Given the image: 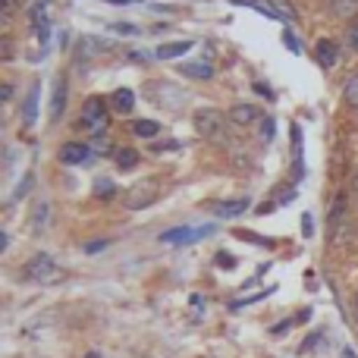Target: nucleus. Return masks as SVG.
I'll use <instances>...</instances> for the list:
<instances>
[{"mask_svg": "<svg viewBox=\"0 0 358 358\" xmlns=\"http://www.w3.org/2000/svg\"><path fill=\"white\" fill-rule=\"evenodd\" d=\"M22 277L31 280V283H38V286H50V283H60L66 273H63V267L57 264L48 252H38V255H31V258L25 261Z\"/></svg>", "mask_w": 358, "mask_h": 358, "instance_id": "f257e3e1", "label": "nucleus"}, {"mask_svg": "<svg viewBox=\"0 0 358 358\" xmlns=\"http://www.w3.org/2000/svg\"><path fill=\"white\" fill-rule=\"evenodd\" d=\"M227 113L214 110V107H201V110H195L192 123H195L198 136L208 138V142H227Z\"/></svg>", "mask_w": 358, "mask_h": 358, "instance_id": "f03ea898", "label": "nucleus"}, {"mask_svg": "<svg viewBox=\"0 0 358 358\" xmlns=\"http://www.w3.org/2000/svg\"><path fill=\"white\" fill-rule=\"evenodd\" d=\"M107 104H110V98L88 94L85 104H82V113H79V126H82V129H88L92 136H104V132H107Z\"/></svg>", "mask_w": 358, "mask_h": 358, "instance_id": "7ed1b4c3", "label": "nucleus"}, {"mask_svg": "<svg viewBox=\"0 0 358 358\" xmlns=\"http://www.w3.org/2000/svg\"><path fill=\"white\" fill-rule=\"evenodd\" d=\"M48 3L50 0H31V3L25 6V13H29V19H31V35L41 41L44 50L50 48V35H54V25H50V16H48Z\"/></svg>", "mask_w": 358, "mask_h": 358, "instance_id": "20e7f679", "label": "nucleus"}, {"mask_svg": "<svg viewBox=\"0 0 358 358\" xmlns=\"http://www.w3.org/2000/svg\"><path fill=\"white\" fill-rule=\"evenodd\" d=\"M148 101H155V104L167 107V110H179V107L185 104V92L173 82H148Z\"/></svg>", "mask_w": 358, "mask_h": 358, "instance_id": "39448f33", "label": "nucleus"}, {"mask_svg": "<svg viewBox=\"0 0 358 358\" xmlns=\"http://www.w3.org/2000/svg\"><path fill=\"white\" fill-rule=\"evenodd\" d=\"M217 227H176V229H167V233H161V242L164 245H192V242L204 239V236H210Z\"/></svg>", "mask_w": 358, "mask_h": 358, "instance_id": "423d86ee", "label": "nucleus"}, {"mask_svg": "<svg viewBox=\"0 0 358 358\" xmlns=\"http://www.w3.org/2000/svg\"><path fill=\"white\" fill-rule=\"evenodd\" d=\"M155 198H157V182H151V179H142L138 185H132L129 192H126V208L129 210H142V208H148V204H155Z\"/></svg>", "mask_w": 358, "mask_h": 358, "instance_id": "0eeeda50", "label": "nucleus"}, {"mask_svg": "<svg viewBox=\"0 0 358 358\" xmlns=\"http://www.w3.org/2000/svg\"><path fill=\"white\" fill-rule=\"evenodd\" d=\"M248 204H252L248 198H220V201H210L208 208H210V214H214L217 220H233V217L245 214Z\"/></svg>", "mask_w": 358, "mask_h": 358, "instance_id": "6e6552de", "label": "nucleus"}, {"mask_svg": "<svg viewBox=\"0 0 358 358\" xmlns=\"http://www.w3.org/2000/svg\"><path fill=\"white\" fill-rule=\"evenodd\" d=\"M38 107H41V82H31L29 85V94L22 101V126L31 129L38 123Z\"/></svg>", "mask_w": 358, "mask_h": 358, "instance_id": "1a4fd4ad", "label": "nucleus"}, {"mask_svg": "<svg viewBox=\"0 0 358 358\" xmlns=\"http://www.w3.org/2000/svg\"><path fill=\"white\" fill-rule=\"evenodd\" d=\"M92 145H85V142H66L60 148V164H66V167H82V164L92 157Z\"/></svg>", "mask_w": 358, "mask_h": 358, "instance_id": "9d476101", "label": "nucleus"}, {"mask_svg": "<svg viewBox=\"0 0 358 358\" xmlns=\"http://www.w3.org/2000/svg\"><path fill=\"white\" fill-rule=\"evenodd\" d=\"M66 94H69L66 76H57L54 92H50V123H57V120L63 117V110H66Z\"/></svg>", "mask_w": 358, "mask_h": 358, "instance_id": "9b49d317", "label": "nucleus"}, {"mask_svg": "<svg viewBox=\"0 0 358 358\" xmlns=\"http://www.w3.org/2000/svg\"><path fill=\"white\" fill-rule=\"evenodd\" d=\"M315 60L321 69H334L336 60H340V48H336V41H330V38H321V41L315 44Z\"/></svg>", "mask_w": 358, "mask_h": 358, "instance_id": "f8f14e48", "label": "nucleus"}, {"mask_svg": "<svg viewBox=\"0 0 358 358\" xmlns=\"http://www.w3.org/2000/svg\"><path fill=\"white\" fill-rule=\"evenodd\" d=\"M255 120H264L255 104H236V107H229V123L239 126V129H248V126H255Z\"/></svg>", "mask_w": 358, "mask_h": 358, "instance_id": "ddd939ff", "label": "nucleus"}, {"mask_svg": "<svg viewBox=\"0 0 358 358\" xmlns=\"http://www.w3.org/2000/svg\"><path fill=\"white\" fill-rule=\"evenodd\" d=\"M192 48H195V41H189V38L167 41V44H161V48L155 50V60H176V57H185V54H189Z\"/></svg>", "mask_w": 358, "mask_h": 358, "instance_id": "4468645a", "label": "nucleus"}, {"mask_svg": "<svg viewBox=\"0 0 358 358\" xmlns=\"http://www.w3.org/2000/svg\"><path fill=\"white\" fill-rule=\"evenodd\" d=\"M179 73H182L185 79H201V82H208V79H214V63H210V60L182 63V66H179Z\"/></svg>", "mask_w": 358, "mask_h": 358, "instance_id": "2eb2a0df", "label": "nucleus"}, {"mask_svg": "<svg viewBox=\"0 0 358 358\" xmlns=\"http://www.w3.org/2000/svg\"><path fill=\"white\" fill-rule=\"evenodd\" d=\"M110 107L117 113H132V107H136V92H132V88H117V92L110 94Z\"/></svg>", "mask_w": 358, "mask_h": 358, "instance_id": "dca6fc26", "label": "nucleus"}, {"mask_svg": "<svg viewBox=\"0 0 358 358\" xmlns=\"http://www.w3.org/2000/svg\"><path fill=\"white\" fill-rule=\"evenodd\" d=\"M117 195H120V189H117L113 179H107V176L94 179V198H98V201H113Z\"/></svg>", "mask_w": 358, "mask_h": 358, "instance_id": "f3484780", "label": "nucleus"}, {"mask_svg": "<svg viewBox=\"0 0 358 358\" xmlns=\"http://www.w3.org/2000/svg\"><path fill=\"white\" fill-rule=\"evenodd\" d=\"M343 217H346V195H336L334 198V204H330V214H327V223H330V233H336L340 229V223H343Z\"/></svg>", "mask_w": 358, "mask_h": 358, "instance_id": "a211bd4d", "label": "nucleus"}, {"mask_svg": "<svg viewBox=\"0 0 358 358\" xmlns=\"http://www.w3.org/2000/svg\"><path fill=\"white\" fill-rule=\"evenodd\" d=\"M113 164H117L120 170H136L138 167V151L136 148H117Z\"/></svg>", "mask_w": 358, "mask_h": 358, "instance_id": "6ab92c4d", "label": "nucleus"}, {"mask_svg": "<svg viewBox=\"0 0 358 358\" xmlns=\"http://www.w3.org/2000/svg\"><path fill=\"white\" fill-rule=\"evenodd\" d=\"M132 132H136L138 138H157L161 136V123H155V120H136Z\"/></svg>", "mask_w": 358, "mask_h": 358, "instance_id": "aec40b11", "label": "nucleus"}, {"mask_svg": "<svg viewBox=\"0 0 358 358\" xmlns=\"http://www.w3.org/2000/svg\"><path fill=\"white\" fill-rule=\"evenodd\" d=\"M31 223H35V233H44L50 223V204L48 201H38V208L31 210Z\"/></svg>", "mask_w": 358, "mask_h": 358, "instance_id": "412c9836", "label": "nucleus"}, {"mask_svg": "<svg viewBox=\"0 0 358 358\" xmlns=\"http://www.w3.org/2000/svg\"><path fill=\"white\" fill-rule=\"evenodd\" d=\"M267 3L277 10V16H280V22H296V10L289 6V0H267Z\"/></svg>", "mask_w": 358, "mask_h": 358, "instance_id": "4be33fe9", "label": "nucleus"}, {"mask_svg": "<svg viewBox=\"0 0 358 358\" xmlns=\"http://www.w3.org/2000/svg\"><path fill=\"white\" fill-rule=\"evenodd\" d=\"M330 10H334L336 16L349 19L352 13H358V0H330Z\"/></svg>", "mask_w": 358, "mask_h": 358, "instance_id": "5701e85b", "label": "nucleus"}, {"mask_svg": "<svg viewBox=\"0 0 358 358\" xmlns=\"http://www.w3.org/2000/svg\"><path fill=\"white\" fill-rule=\"evenodd\" d=\"M258 132H261V142L264 145H271L273 138H277V120H271V117H264L258 123Z\"/></svg>", "mask_w": 358, "mask_h": 358, "instance_id": "b1692460", "label": "nucleus"}, {"mask_svg": "<svg viewBox=\"0 0 358 358\" xmlns=\"http://www.w3.org/2000/svg\"><path fill=\"white\" fill-rule=\"evenodd\" d=\"M343 98H346V104L352 107V110H358V73L346 82V88H343Z\"/></svg>", "mask_w": 358, "mask_h": 358, "instance_id": "393cba45", "label": "nucleus"}, {"mask_svg": "<svg viewBox=\"0 0 358 358\" xmlns=\"http://www.w3.org/2000/svg\"><path fill=\"white\" fill-rule=\"evenodd\" d=\"M283 44H286V48H289V54H296V57H299V54H302V44H299V38H296V35H292V31H289V29H286V31H283Z\"/></svg>", "mask_w": 358, "mask_h": 358, "instance_id": "a878e982", "label": "nucleus"}, {"mask_svg": "<svg viewBox=\"0 0 358 358\" xmlns=\"http://www.w3.org/2000/svg\"><path fill=\"white\" fill-rule=\"evenodd\" d=\"M29 189H31V173H25V179L16 185V192H13V195H10V201H19V198H22Z\"/></svg>", "mask_w": 358, "mask_h": 358, "instance_id": "bb28decb", "label": "nucleus"}, {"mask_svg": "<svg viewBox=\"0 0 358 358\" xmlns=\"http://www.w3.org/2000/svg\"><path fill=\"white\" fill-rule=\"evenodd\" d=\"M346 41H349V48H352L355 54H358V22L349 25V31H346Z\"/></svg>", "mask_w": 358, "mask_h": 358, "instance_id": "cd10ccee", "label": "nucleus"}, {"mask_svg": "<svg viewBox=\"0 0 358 358\" xmlns=\"http://www.w3.org/2000/svg\"><path fill=\"white\" fill-rule=\"evenodd\" d=\"M217 267H227V271H233L236 258H233V255H227V252H220V255H217Z\"/></svg>", "mask_w": 358, "mask_h": 358, "instance_id": "c85d7f7f", "label": "nucleus"}, {"mask_svg": "<svg viewBox=\"0 0 358 358\" xmlns=\"http://www.w3.org/2000/svg\"><path fill=\"white\" fill-rule=\"evenodd\" d=\"M107 245H110V239H101V242H88V245H85V252H88V255H98V252H104Z\"/></svg>", "mask_w": 358, "mask_h": 358, "instance_id": "c756f323", "label": "nucleus"}, {"mask_svg": "<svg viewBox=\"0 0 358 358\" xmlns=\"http://www.w3.org/2000/svg\"><path fill=\"white\" fill-rule=\"evenodd\" d=\"M255 92H258V94H264V101H277V94H273L271 88L264 85V82H255Z\"/></svg>", "mask_w": 358, "mask_h": 358, "instance_id": "7c9ffc66", "label": "nucleus"}, {"mask_svg": "<svg viewBox=\"0 0 358 358\" xmlns=\"http://www.w3.org/2000/svg\"><path fill=\"white\" fill-rule=\"evenodd\" d=\"M16 6H19V0H3V22H10V16L16 13Z\"/></svg>", "mask_w": 358, "mask_h": 358, "instance_id": "2f4dec72", "label": "nucleus"}, {"mask_svg": "<svg viewBox=\"0 0 358 358\" xmlns=\"http://www.w3.org/2000/svg\"><path fill=\"white\" fill-rule=\"evenodd\" d=\"M182 145L179 142H161V145H155V151H179Z\"/></svg>", "mask_w": 358, "mask_h": 358, "instance_id": "473e14b6", "label": "nucleus"}, {"mask_svg": "<svg viewBox=\"0 0 358 358\" xmlns=\"http://www.w3.org/2000/svg\"><path fill=\"white\" fill-rule=\"evenodd\" d=\"M302 233H305V236L315 233V227H311V214H305V217H302Z\"/></svg>", "mask_w": 358, "mask_h": 358, "instance_id": "72a5a7b5", "label": "nucleus"}, {"mask_svg": "<svg viewBox=\"0 0 358 358\" xmlns=\"http://www.w3.org/2000/svg\"><path fill=\"white\" fill-rule=\"evenodd\" d=\"M0 94H3V98H0V101H10V98H13V85H10V82H3V88H0Z\"/></svg>", "mask_w": 358, "mask_h": 358, "instance_id": "f704fd0d", "label": "nucleus"}, {"mask_svg": "<svg viewBox=\"0 0 358 358\" xmlns=\"http://www.w3.org/2000/svg\"><path fill=\"white\" fill-rule=\"evenodd\" d=\"M355 315H358V296H355Z\"/></svg>", "mask_w": 358, "mask_h": 358, "instance_id": "c9c22d12", "label": "nucleus"}]
</instances>
